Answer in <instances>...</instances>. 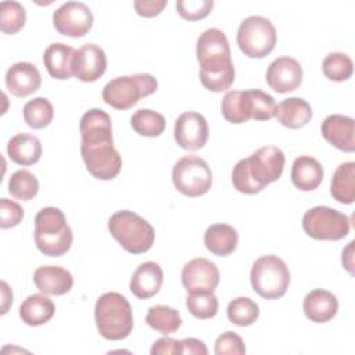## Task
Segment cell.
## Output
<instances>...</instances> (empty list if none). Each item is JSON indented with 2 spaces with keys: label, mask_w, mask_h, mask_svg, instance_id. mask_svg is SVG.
<instances>
[{
  "label": "cell",
  "mask_w": 355,
  "mask_h": 355,
  "mask_svg": "<svg viewBox=\"0 0 355 355\" xmlns=\"http://www.w3.org/2000/svg\"><path fill=\"white\" fill-rule=\"evenodd\" d=\"M302 309L311 322L326 323L336 316L338 311V301L329 290L315 288L305 295Z\"/></svg>",
  "instance_id": "obj_21"
},
{
  "label": "cell",
  "mask_w": 355,
  "mask_h": 355,
  "mask_svg": "<svg viewBox=\"0 0 355 355\" xmlns=\"http://www.w3.org/2000/svg\"><path fill=\"white\" fill-rule=\"evenodd\" d=\"M130 126L140 136L157 137L164 133L166 121L162 114L154 110L140 108L130 116Z\"/></svg>",
  "instance_id": "obj_31"
},
{
  "label": "cell",
  "mask_w": 355,
  "mask_h": 355,
  "mask_svg": "<svg viewBox=\"0 0 355 355\" xmlns=\"http://www.w3.org/2000/svg\"><path fill=\"white\" fill-rule=\"evenodd\" d=\"M108 230L129 254L147 252L153 247L155 239V232L150 222L128 209L111 215L108 219Z\"/></svg>",
  "instance_id": "obj_5"
},
{
  "label": "cell",
  "mask_w": 355,
  "mask_h": 355,
  "mask_svg": "<svg viewBox=\"0 0 355 355\" xmlns=\"http://www.w3.org/2000/svg\"><path fill=\"white\" fill-rule=\"evenodd\" d=\"M75 49L64 43H51L43 53V64L49 75L58 80L69 79L72 72Z\"/></svg>",
  "instance_id": "obj_22"
},
{
  "label": "cell",
  "mask_w": 355,
  "mask_h": 355,
  "mask_svg": "<svg viewBox=\"0 0 355 355\" xmlns=\"http://www.w3.org/2000/svg\"><path fill=\"white\" fill-rule=\"evenodd\" d=\"M146 323L155 331L168 336L182 326V316L178 309L168 305H154L146 315Z\"/></svg>",
  "instance_id": "obj_30"
},
{
  "label": "cell",
  "mask_w": 355,
  "mask_h": 355,
  "mask_svg": "<svg viewBox=\"0 0 355 355\" xmlns=\"http://www.w3.org/2000/svg\"><path fill=\"white\" fill-rule=\"evenodd\" d=\"M179 345H180V355H207L208 349L205 347V344L194 337H189L184 340H179Z\"/></svg>",
  "instance_id": "obj_44"
},
{
  "label": "cell",
  "mask_w": 355,
  "mask_h": 355,
  "mask_svg": "<svg viewBox=\"0 0 355 355\" xmlns=\"http://www.w3.org/2000/svg\"><path fill=\"white\" fill-rule=\"evenodd\" d=\"M322 71L329 80L344 82L352 76L354 62L345 53H329L322 62Z\"/></svg>",
  "instance_id": "obj_34"
},
{
  "label": "cell",
  "mask_w": 355,
  "mask_h": 355,
  "mask_svg": "<svg viewBox=\"0 0 355 355\" xmlns=\"http://www.w3.org/2000/svg\"><path fill=\"white\" fill-rule=\"evenodd\" d=\"M136 12L144 18H153L165 8L166 0H137L133 3Z\"/></svg>",
  "instance_id": "obj_42"
},
{
  "label": "cell",
  "mask_w": 355,
  "mask_h": 355,
  "mask_svg": "<svg viewBox=\"0 0 355 355\" xmlns=\"http://www.w3.org/2000/svg\"><path fill=\"white\" fill-rule=\"evenodd\" d=\"M164 282V273L157 262L147 261L133 272L129 288L139 300H148L158 294Z\"/></svg>",
  "instance_id": "obj_19"
},
{
  "label": "cell",
  "mask_w": 355,
  "mask_h": 355,
  "mask_svg": "<svg viewBox=\"0 0 355 355\" xmlns=\"http://www.w3.org/2000/svg\"><path fill=\"white\" fill-rule=\"evenodd\" d=\"M0 227L1 229H8L19 225V222L24 218V209L22 207L11 201L8 198H1L0 200Z\"/></svg>",
  "instance_id": "obj_41"
},
{
  "label": "cell",
  "mask_w": 355,
  "mask_h": 355,
  "mask_svg": "<svg viewBox=\"0 0 355 355\" xmlns=\"http://www.w3.org/2000/svg\"><path fill=\"white\" fill-rule=\"evenodd\" d=\"M284 162V153L279 147H261L248 158H243L234 165L232 183L243 194L259 193L282 176Z\"/></svg>",
  "instance_id": "obj_2"
},
{
  "label": "cell",
  "mask_w": 355,
  "mask_h": 355,
  "mask_svg": "<svg viewBox=\"0 0 355 355\" xmlns=\"http://www.w3.org/2000/svg\"><path fill=\"white\" fill-rule=\"evenodd\" d=\"M266 83L277 93H288L302 83V67L293 57H279L266 69Z\"/></svg>",
  "instance_id": "obj_15"
},
{
  "label": "cell",
  "mask_w": 355,
  "mask_h": 355,
  "mask_svg": "<svg viewBox=\"0 0 355 355\" xmlns=\"http://www.w3.org/2000/svg\"><path fill=\"white\" fill-rule=\"evenodd\" d=\"M212 0H179L176 1V10L179 15L186 21H200L209 15L212 11Z\"/></svg>",
  "instance_id": "obj_39"
},
{
  "label": "cell",
  "mask_w": 355,
  "mask_h": 355,
  "mask_svg": "<svg viewBox=\"0 0 355 355\" xmlns=\"http://www.w3.org/2000/svg\"><path fill=\"white\" fill-rule=\"evenodd\" d=\"M277 33L273 24L261 15L247 17L237 29V44L244 55L263 58L276 46Z\"/></svg>",
  "instance_id": "obj_8"
},
{
  "label": "cell",
  "mask_w": 355,
  "mask_h": 355,
  "mask_svg": "<svg viewBox=\"0 0 355 355\" xmlns=\"http://www.w3.org/2000/svg\"><path fill=\"white\" fill-rule=\"evenodd\" d=\"M24 121L32 129H43L50 125L54 116L53 104L46 97H36L24 105Z\"/></svg>",
  "instance_id": "obj_32"
},
{
  "label": "cell",
  "mask_w": 355,
  "mask_h": 355,
  "mask_svg": "<svg viewBox=\"0 0 355 355\" xmlns=\"http://www.w3.org/2000/svg\"><path fill=\"white\" fill-rule=\"evenodd\" d=\"M214 351L216 355H243L245 354V345L237 333L225 331L216 338Z\"/></svg>",
  "instance_id": "obj_40"
},
{
  "label": "cell",
  "mask_w": 355,
  "mask_h": 355,
  "mask_svg": "<svg viewBox=\"0 0 355 355\" xmlns=\"http://www.w3.org/2000/svg\"><path fill=\"white\" fill-rule=\"evenodd\" d=\"M186 306L197 319H211L218 313L219 302L214 293H187Z\"/></svg>",
  "instance_id": "obj_37"
},
{
  "label": "cell",
  "mask_w": 355,
  "mask_h": 355,
  "mask_svg": "<svg viewBox=\"0 0 355 355\" xmlns=\"http://www.w3.org/2000/svg\"><path fill=\"white\" fill-rule=\"evenodd\" d=\"M37 191H39V182L32 172L26 169H18L10 176L8 193L14 198L29 201L33 197H36Z\"/></svg>",
  "instance_id": "obj_35"
},
{
  "label": "cell",
  "mask_w": 355,
  "mask_h": 355,
  "mask_svg": "<svg viewBox=\"0 0 355 355\" xmlns=\"http://www.w3.org/2000/svg\"><path fill=\"white\" fill-rule=\"evenodd\" d=\"M42 76L36 65L31 62H15L6 72V87L15 97H26L39 90Z\"/></svg>",
  "instance_id": "obj_18"
},
{
  "label": "cell",
  "mask_w": 355,
  "mask_h": 355,
  "mask_svg": "<svg viewBox=\"0 0 355 355\" xmlns=\"http://www.w3.org/2000/svg\"><path fill=\"white\" fill-rule=\"evenodd\" d=\"M35 243L37 250L47 257L65 255L73 240V233L60 208H42L35 216Z\"/></svg>",
  "instance_id": "obj_3"
},
{
  "label": "cell",
  "mask_w": 355,
  "mask_h": 355,
  "mask_svg": "<svg viewBox=\"0 0 355 355\" xmlns=\"http://www.w3.org/2000/svg\"><path fill=\"white\" fill-rule=\"evenodd\" d=\"M354 241H351L348 244V247L345 250H343V266L352 275L354 270H352V266H354Z\"/></svg>",
  "instance_id": "obj_45"
},
{
  "label": "cell",
  "mask_w": 355,
  "mask_h": 355,
  "mask_svg": "<svg viewBox=\"0 0 355 355\" xmlns=\"http://www.w3.org/2000/svg\"><path fill=\"white\" fill-rule=\"evenodd\" d=\"M302 229L315 240L337 241L349 233L351 223L345 214L330 207L318 205L304 214Z\"/></svg>",
  "instance_id": "obj_10"
},
{
  "label": "cell",
  "mask_w": 355,
  "mask_h": 355,
  "mask_svg": "<svg viewBox=\"0 0 355 355\" xmlns=\"http://www.w3.org/2000/svg\"><path fill=\"white\" fill-rule=\"evenodd\" d=\"M219 277L218 266L207 258H194L182 269V284L187 293H214Z\"/></svg>",
  "instance_id": "obj_14"
},
{
  "label": "cell",
  "mask_w": 355,
  "mask_h": 355,
  "mask_svg": "<svg viewBox=\"0 0 355 355\" xmlns=\"http://www.w3.org/2000/svg\"><path fill=\"white\" fill-rule=\"evenodd\" d=\"M158 89L157 79L150 73H135L111 79L103 89L101 97L115 110H129L143 97Z\"/></svg>",
  "instance_id": "obj_6"
},
{
  "label": "cell",
  "mask_w": 355,
  "mask_h": 355,
  "mask_svg": "<svg viewBox=\"0 0 355 355\" xmlns=\"http://www.w3.org/2000/svg\"><path fill=\"white\" fill-rule=\"evenodd\" d=\"M55 312L54 302L46 294H32L19 306V318L28 326H42L47 323Z\"/></svg>",
  "instance_id": "obj_27"
},
{
  "label": "cell",
  "mask_w": 355,
  "mask_h": 355,
  "mask_svg": "<svg viewBox=\"0 0 355 355\" xmlns=\"http://www.w3.org/2000/svg\"><path fill=\"white\" fill-rule=\"evenodd\" d=\"M259 316V306L248 297H237L227 305V319L230 323L245 327L257 322Z\"/></svg>",
  "instance_id": "obj_33"
},
{
  "label": "cell",
  "mask_w": 355,
  "mask_h": 355,
  "mask_svg": "<svg viewBox=\"0 0 355 355\" xmlns=\"http://www.w3.org/2000/svg\"><path fill=\"white\" fill-rule=\"evenodd\" d=\"M172 182L179 193L187 197H200L212 186L209 165L197 155H184L176 161L172 169Z\"/></svg>",
  "instance_id": "obj_9"
},
{
  "label": "cell",
  "mask_w": 355,
  "mask_h": 355,
  "mask_svg": "<svg viewBox=\"0 0 355 355\" xmlns=\"http://www.w3.org/2000/svg\"><path fill=\"white\" fill-rule=\"evenodd\" d=\"M330 193L333 198L341 204H352L355 201V162L348 161L337 166L330 182Z\"/></svg>",
  "instance_id": "obj_28"
},
{
  "label": "cell",
  "mask_w": 355,
  "mask_h": 355,
  "mask_svg": "<svg viewBox=\"0 0 355 355\" xmlns=\"http://www.w3.org/2000/svg\"><path fill=\"white\" fill-rule=\"evenodd\" d=\"M237 230L226 223L211 225L204 233V244L207 250L218 257L230 255L237 248Z\"/></svg>",
  "instance_id": "obj_26"
},
{
  "label": "cell",
  "mask_w": 355,
  "mask_h": 355,
  "mask_svg": "<svg viewBox=\"0 0 355 355\" xmlns=\"http://www.w3.org/2000/svg\"><path fill=\"white\" fill-rule=\"evenodd\" d=\"M94 320L101 337L110 341L126 338L133 330V313L129 301L119 293L110 291L98 297Z\"/></svg>",
  "instance_id": "obj_4"
},
{
  "label": "cell",
  "mask_w": 355,
  "mask_h": 355,
  "mask_svg": "<svg viewBox=\"0 0 355 355\" xmlns=\"http://www.w3.org/2000/svg\"><path fill=\"white\" fill-rule=\"evenodd\" d=\"M7 154L18 165H33L42 157L40 140L29 133H18L8 140Z\"/></svg>",
  "instance_id": "obj_25"
},
{
  "label": "cell",
  "mask_w": 355,
  "mask_h": 355,
  "mask_svg": "<svg viewBox=\"0 0 355 355\" xmlns=\"http://www.w3.org/2000/svg\"><path fill=\"white\" fill-rule=\"evenodd\" d=\"M26 21V11L18 1L0 3V29L6 35L19 32Z\"/></svg>",
  "instance_id": "obj_36"
},
{
  "label": "cell",
  "mask_w": 355,
  "mask_h": 355,
  "mask_svg": "<svg viewBox=\"0 0 355 355\" xmlns=\"http://www.w3.org/2000/svg\"><path fill=\"white\" fill-rule=\"evenodd\" d=\"M243 100L248 119L269 121L275 116L276 103L270 94L259 89H250L243 92Z\"/></svg>",
  "instance_id": "obj_29"
},
{
  "label": "cell",
  "mask_w": 355,
  "mask_h": 355,
  "mask_svg": "<svg viewBox=\"0 0 355 355\" xmlns=\"http://www.w3.org/2000/svg\"><path fill=\"white\" fill-rule=\"evenodd\" d=\"M323 180V166L311 155H300L291 166V182L301 191H312Z\"/></svg>",
  "instance_id": "obj_23"
},
{
  "label": "cell",
  "mask_w": 355,
  "mask_h": 355,
  "mask_svg": "<svg viewBox=\"0 0 355 355\" xmlns=\"http://www.w3.org/2000/svg\"><path fill=\"white\" fill-rule=\"evenodd\" d=\"M53 25L64 36L82 37L93 26V14L80 1H67L53 12Z\"/></svg>",
  "instance_id": "obj_12"
},
{
  "label": "cell",
  "mask_w": 355,
  "mask_h": 355,
  "mask_svg": "<svg viewBox=\"0 0 355 355\" xmlns=\"http://www.w3.org/2000/svg\"><path fill=\"white\" fill-rule=\"evenodd\" d=\"M175 141L187 151H197L207 144L209 128L207 119L194 111L183 112L175 122Z\"/></svg>",
  "instance_id": "obj_13"
},
{
  "label": "cell",
  "mask_w": 355,
  "mask_h": 355,
  "mask_svg": "<svg viewBox=\"0 0 355 355\" xmlns=\"http://www.w3.org/2000/svg\"><path fill=\"white\" fill-rule=\"evenodd\" d=\"M275 116L280 125L288 129H300L311 121L312 108L306 100L290 97L276 105Z\"/></svg>",
  "instance_id": "obj_24"
},
{
  "label": "cell",
  "mask_w": 355,
  "mask_h": 355,
  "mask_svg": "<svg viewBox=\"0 0 355 355\" xmlns=\"http://www.w3.org/2000/svg\"><path fill=\"white\" fill-rule=\"evenodd\" d=\"M222 115L223 118L234 125L245 123L248 121V116L245 114L244 101H243V93L240 90H230L227 92L220 104Z\"/></svg>",
  "instance_id": "obj_38"
},
{
  "label": "cell",
  "mask_w": 355,
  "mask_h": 355,
  "mask_svg": "<svg viewBox=\"0 0 355 355\" xmlns=\"http://www.w3.org/2000/svg\"><path fill=\"white\" fill-rule=\"evenodd\" d=\"M354 118L341 114H333L322 122V135L333 147L340 151L352 153L355 150V129Z\"/></svg>",
  "instance_id": "obj_17"
},
{
  "label": "cell",
  "mask_w": 355,
  "mask_h": 355,
  "mask_svg": "<svg viewBox=\"0 0 355 355\" xmlns=\"http://www.w3.org/2000/svg\"><path fill=\"white\" fill-rule=\"evenodd\" d=\"M33 282L40 293L46 295H62L71 291L73 277L62 266L46 265L39 266L33 273Z\"/></svg>",
  "instance_id": "obj_20"
},
{
  "label": "cell",
  "mask_w": 355,
  "mask_h": 355,
  "mask_svg": "<svg viewBox=\"0 0 355 355\" xmlns=\"http://www.w3.org/2000/svg\"><path fill=\"white\" fill-rule=\"evenodd\" d=\"M107 69V55L104 50L93 43H87L75 50L72 72L80 82H96Z\"/></svg>",
  "instance_id": "obj_16"
},
{
  "label": "cell",
  "mask_w": 355,
  "mask_h": 355,
  "mask_svg": "<svg viewBox=\"0 0 355 355\" xmlns=\"http://www.w3.org/2000/svg\"><path fill=\"white\" fill-rule=\"evenodd\" d=\"M169 355V354H180L179 340L171 337L158 338L151 347V355Z\"/></svg>",
  "instance_id": "obj_43"
},
{
  "label": "cell",
  "mask_w": 355,
  "mask_h": 355,
  "mask_svg": "<svg viewBox=\"0 0 355 355\" xmlns=\"http://www.w3.org/2000/svg\"><path fill=\"white\" fill-rule=\"evenodd\" d=\"M1 295H3V301H1V315L7 313L8 306L12 304V291L10 290L8 284L6 282H1Z\"/></svg>",
  "instance_id": "obj_46"
},
{
  "label": "cell",
  "mask_w": 355,
  "mask_h": 355,
  "mask_svg": "<svg viewBox=\"0 0 355 355\" xmlns=\"http://www.w3.org/2000/svg\"><path fill=\"white\" fill-rule=\"evenodd\" d=\"M254 291L265 300L283 297L290 286V270L283 259L276 255L259 257L250 273Z\"/></svg>",
  "instance_id": "obj_7"
},
{
  "label": "cell",
  "mask_w": 355,
  "mask_h": 355,
  "mask_svg": "<svg viewBox=\"0 0 355 355\" xmlns=\"http://www.w3.org/2000/svg\"><path fill=\"white\" fill-rule=\"evenodd\" d=\"M80 154L86 169L96 179L111 180L121 172L122 158L114 147L112 139L82 140Z\"/></svg>",
  "instance_id": "obj_11"
},
{
  "label": "cell",
  "mask_w": 355,
  "mask_h": 355,
  "mask_svg": "<svg viewBox=\"0 0 355 355\" xmlns=\"http://www.w3.org/2000/svg\"><path fill=\"white\" fill-rule=\"evenodd\" d=\"M196 55L200 64V80L207 90L220 93L230 89L236 72L229 40L220 29L209 28L198 36Z\"/></svg>",
  "instance_id": "obj_1"
}]
</instances>
